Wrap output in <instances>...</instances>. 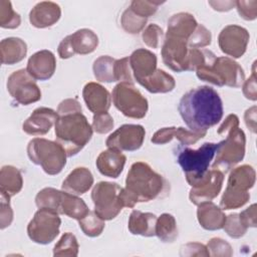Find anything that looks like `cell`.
Returning a JSON list of instances; mask_svg holds the SVG:
<instances>
[{
  "label": "cell",
  "instance_id": "ab89813d",
  "mask_svg": "<svg viewBox=\"0 0 257 257\" xmlns=\"http://www.w3.org/2000/svg\"><path fill=\"white\" fill-rule=\"evenodd\" d=\"M223 229L225 230L227 235H229L231 238H234V239L243 237L248 230V228L240 220L239 214L237 213L226 216Z\"/></svg>",
  "mask_w": 257,
  "mask_h": 257
},
{
  "label": "cell",
  "instance_id": "5bb4252c",
  "mask_svg": "<svg viewBox=\"0 0 257 257\" xmlns=\"http://www.w3.org/2000/svg\"><path fill=\"white\" fill-rule=\"evenodd\" d=\"M223 182V172L216 169L208 171L205 177L192 186L189 194L190 201L195 205L212 201L221 192Z\"/></svg>",
  "mask_w": 257,
  "mask_h": 257
},
{
  "label": "cell",
  "instance_id": "30bf717a",
  "mask_svg": "<svg viewBox=\"0 0 257 257\" xmlns=\"http://www.w3.org/2000/svg\"><path fill=\"white\" fill-rule=\"evenodd\" d=\"M56 212L38 209L27 226L28 237L35 243L46 245L59 234L61 219Z\"/></svg>",
  "mask_w": 257,
  "mask_h": 257
},
{
  "label": "cell",
  "instance_id": "4dcf8cb0",
  "mask_svg": "<svg viewBox=\"0 0 257 257\" xmlns=\"http://www.w3.org/2000/svg\"><path fill=\"white\" fill-rule=\"evenodd\" d=\"M89 209L85 202L78 198L76 195L62 191L61 203H60V214L66 215L69 218L80 220L86 216Z\"/></svg>",
  "mask_w": 257,
  "mask_h": 257
},
{
  "label": "cell",
  "instance_id": "8d00e7d4",
  "mask_svg": "<svg viewBox=\"0 0 257 257\" xmlns=\"http://www.w3.org/2000/svg\"><path fill=\"white\" fill-rule=\"evenodd\" d=\"M250 199V193L236 192L225 189L220 201V208L222 210H232L243 207Z\"/></svg>",
  "mask_w": 257,
  "mask_h": 257
},
{
  "label": "cell",
  "instance_id": "bcb514c9",
  "mask_svg": "<svg viewBox=\"0 0 257 257\" xmlns=\"http://www.w3.org/2000/svg\"><path fill=\"white\" fill-rule=\"evenodd\" d=\"M13 221V210L10 205V196L0 192V228L1 230L11 225Z\"/></svg>",
  "mask_w": 257,
  "mask_h": 257
},
{
  "label": "cell",
  "instance_id": "4fadbf2b",
  "mask_svg": "<svg viewBox=\"0 0 257 257\" xmlns=\"http://www.w3.org/2000/svg\"><path fill=\"white\" fill-rule=\"evenodd\" d=\"M250 35L246 28L239 25H227L219 36L218 44L223 53L232 58H240L244 55L249 43Z\"/></svg>",
  "mask_w": 257,
  "mask_h": 257
},
{
  "label": "cell",
  "instance_id": "1f68e13d",
  "mask_svg": "<svg viewBox=\"0 0 257 257\" xmlns=\"http://www.w3.org/2000/svg\"><path fill=\"white\" fill-rule=\"evenodd\" d=\"M156 236L164 243H172L178 237L176 219L173 215L164 213L156 223Z\"/></svg>",
  "mask_w": 257,
  "mask_h": 257
},
{
  "label": "cell",
  "instance_id": "c3c4849f",
  "mask_svg": "<svg viewBox=\"0 0 257 257\" xmlns=\"http://www.w3.org/2000/svg\"><path fill=\"white\" fill-rule=\"evenodd\" d=\"M91 126L97 134H106L113 128V118L107 111L95 113L92 118Z\"/></svg>",
  "mask_w": 257,
  "mask_h": 257
},
{
  "label": "cell",
  "instance_id": "9f6ffc18",
  "mask_svg": "<svg viewBox=\"0 0 257 257\" xmlns=\"http://www.w3.org/2000/svg\"><path fill=\"white\" fill-rule=\"evenodd\" d=\"M57 52L60 58L62 59H67L70 58L72 56H74L73 52H72V48H71V44H70V40H69V36L67 35L66 37H64L61 42L58 45L57 48Z\"/></svg>",
  "mask_w": 257,
  "mask_h": 257
},
{
  "label": "cell",
  "instance_id": "60d3db41",
  "mask_svg": "<svg viewBox=\"0 0 257 257\" xmlns=\"http://www.w3.org/2000/svg\"><path fill=\"white\" fill-rule=\"evenodd\" d=\"M212 35L210 30H208L204 25L198 24L196 30L188 40V47L200 49L210 45Z\"/></svg>",
  "mask_w": 257,
  "mask_h": 257
},
{
  "label": "cell",
  "instance_id": "e575fe53",
  "mask_svg": "<svg viewBox=\"0 0 257 257\" xmlns=\"http://www.w3.org/2000/svg\"><path fill=\"white\" fill-rule=\"evenodd\" d=\"M79 245L76 237L69 232L64 233L53 249V256L75 257L78 254Z\"/></svg>",
  "mask_w": 257,
  "mask_h": 257
},
{
  "label": "cell",
  "instance_id": "681fc988",
  "mask_svg": "<svg viewBox=\"0 0 257 257\" xmlns=\"http://www.w3.org/2000/svg\"><path fill=\"white\" fill-rule=\"evenodd\" d=\"M236 9L243 19L247 21L255 20L257 17V1H236Z\"/></svg>",
  "mask_w": 257,
  "mask_h": 257
},
{
  "label": "cell",
  "instance_id": "484cf974",
  "mask_svg": "<svg viewBox=\"0 0 257 257\" xmlns=\"http://www.w3.org/2000/svg\"><path fill=\"white\" fill-rule=\"evenodd\" d=\"M27 53V45L19 37L4 38L0 42V54L2 64L13 65L24 59Z\"/></svg>",
  "mask_w": 257,
  "mask_h": 257
},
{
  "label": "cell",
  "instance_id": "ffe728a7",
  "mask_svg": "<svg viewBox=\"0 0 257 257\" xmlns=\"http://www.w3.org/2000/svg\"><path fill=\"white\" fill-rule=\"evenodd\" d=\"M61 16L58 4L51 1L37 3L29 13V21L36 28H47L54 25Z\"/></svg>",
  "mask_w": 257,
  "mask_h": 257
},
{
  "label": "cell",
  "instance_id": "7bdbcfd3",
  "mask_svg": "<svg viewBox=\"0 0 257 257\" xmlns=\"http://www.w3.org/2000/svg\"><path fill=\"white\" fill-rule=\"evenodd\" d=\"M209 256L213 257H230L233 255L231 245L221 238H212L207 244Z\"/></svg>",
  "mask_w": 257,
  "mask_h": 257
},
{
  "label": "cell",
  "instance_id": "52a82bcc",
  "mask_svg": "<svg viewBox=\"0 0 257 257\" xmlns=\"http://www.w3.org/2000/svg\"><path fill=\"white\" fill-rule=\"evenodd\" d=\"M246 136L245 133L235 127L231 130L225 140L218 143L216 159L213 163V169L221 172H228L232 167L240 163L245 156Z\"/></svg>",
  "mask_w": 257,
  "mask_h": 257
},
{
  "label": "cell",
  "instance_id": "ac0fdd59",
  "mask_svg": "<svg viewBox=\"0 0 257 257\" xmlns=\"http://www.w3.org/2000/svg\"><path fill=\"white\" fill-rule=\"evenodd\" d=\"M82 96L86 107L94 114L105 112L110 107L111 96L108 90L99 83H86L82 90Z\"/></svg>",
  "mask_w": 257,
  "mask_h": 257
},
{
  "label": "cell",
  "instance_id": "6da1fadb",
  "mask_svg": "<svg viewBox=\"0 0 257 257\" xmlns=\"http://www.w3.org/2000/svg\"><path fill=\"white\" fill-rule=\"evenodd\" d=\"M178 110L189 127L197 133H207L223 116V102L219 93L204 85L192 88L180 99Z\"/></svg>",
  "mask_w": 257,
  "mask_h": 257
},
{
  "label": "cell",
  "instance_id": "7dc6e473",
  "mask_svg": "<svg viewBox=\"0 0 257 257\" xmlns=\"http://www.w3.org/2000/svg\"><path fill=\"white\" fill-rule=\"evenodd\" d=\"M114 77H115V81L133 83L134 77H133V71L130 66L128 57H123L115 60Z\"/></svg>",
  "mask_w": 257,
  "mask_h": 257
},
{
  "label": "cell",
  "instance_id": "cb8c5ba5",
  "mask_svg": "<svg viewBox=\"0 0 257 257\" xmlns=\"http://www.w3.org/2000/svg\"><path fill=\"white\" fill-rule=\"evenodd\" d=\"M92 185L93 176L91 172L84 167H78L69 173L62 182L61 188L67 193L78 196L86 193Z\"/></svg>",
  "mask_w": 257,
  "mask_h": 257
},
{
  "label": "cell",
  "instance_id": "83f0119b",
  "mask_svg": "<svg viewBox=\"0 0 257 257\" xmlns=\"http://www.w3.org/2000/svg\"><path fill=\"white\" fill-rule=\"evenodd\" d=\"M73 54L85 55L93 52L98 45L97 35L90 29L82 28L68 35Z\"/></svg>",
  "mask_w": 257,
  "mask_h": 257
},
{
  "label": "cell",
  "instance_id": "f546056e",
  "mask_svg": "<svg viewBox=\"0 0 257 257\" xmlns=\"http://www.w3.org/2000/svg\"><path fill=\"white\" fill-rule=\"evenodd\" d=\"M23 187L20 171L13 166H4L0 171V192L12 197L18 194Z\"/></svg>",
  "mask_w": 257,
  "mask_h": 257
},
{
  "label": "cell",
  "instance_id": "b9f144b4",
  "mask_svg": "<svg viewBox=\"0 0 257 257\" xmlns=\"http://www.w3.org/2000/svg\"><path fill=\"white\" fill-rule=\"evenodd\" d=\"M142 38L147 46L157 49V48H159V46L164 38L163 29L155 23L150 24L143 31Z\"/></svg>",
  "mask_w": 257,
  "mask_h": 257
},
{
  "label": "cell",
  "instance_id": "44dd1931",
  "mask_svg": "<svg viewBox=\"0 0 257 257\" xmlns=\"http://www.w3.org/2000/svg\"><path fill=\"white\" fill-rule=\"evenodd\" d=\"M126 158L118 150L107 149L101 152L95 162L98 172L108 178H117L123 171Z\"/></svg>",
  "mask_w": 257,
  "mask_h": 257
},
{
  "label": "cell",
  "instance_id": "3957f363",
  "mask_svg": "<svg viewBox=\"0 0 257 257\" xmlns=\"http://www.w3.org/2000/svg\"><path fill=\"white\" fill-rule=\"evenodd\" d=\"M165 183V179L147 163L137 162L131 166L124 189L137 203L149 202L161 195Z\"/></svg>",
  "mask_w": 257,
  "mask_h": 257
},
{
  "label": "cell",
  "instance_id": "ba28073f",
  "mask_svg": "<svg viewBox=\"0 0 257 257\" xmlns=\"http://www.w3.org/2000/svg\"><path fill=\"white\" fill-rule=\"evenodd\" d=\"M114 106L125 116L140 119L146 116L149 103L147 98L131 82H119L111 94Z\"/></svg>",
  "mask_w": 257,
  "mask_h": 257
},
{
  "label": "cell",
  "instance_id": "9a60e30c",
  "mask_svg": "<svg viewBox=\"0 0 257 257\" xmlns=\"http://www.w3.org/2000/svg\"><path fill=\"white\" fill-rule=\"evenodd\" d=\"M189 50L186 40L166 35L162 47L163 61L173 71H187Z\"/></svg>",
  "mask_w": 257,
  "mask_h": 257
},
{
  "label": "cell",
  "instance_id": "d4e9b609",
  "mask_svg": "<svg viewBox=\"0 0 257 257\" xmlns=\"http://www.w3.org/2000/svg\"><path fill=\"white\" fill-rule=\"evenodd\" d=\"M157 219V216L153 213H144L139 210H134L128 218V231L133 235L153 237L156 235Z\"/></svg>",
  "mask_w": 257,
  "mask_h": 257
},
{
  "label": "cell",
  "instance_id": "d590c367",
  "mask_svg": "<svg viewBox=\"0 0 257 257\" xmlns=\"http://www.w3.org/2000/svg\"><path fill=\"white\" fill-rule=\"evenodd\" d=\"M79 228L82 230L84 235L88 237L99 236L104 229V220L96 215L94 211H89L86 216L78 220Z\"/></svg>",
  "mask_w": 257,
  "mask_h": 257
},
{
  "label": "cell",
  "instance_id": "6f0895ef",
  "mask_svg": "<svg viewBox=\"0 0 257 257\" xmlns=\"http://www.w3.org/2000/svg\"><path fill=\"white\" fill-rule=\"evenodd\" d=\"M256 106L253 105L248 108L244 113V120L247 127L253 133H256Z\"/></svg>",
  "mask_w": 257,
  "mask_h": 257
},
{
  "label": "cell",
  "instance_id": "f35d334b",
  "mask_svg": "<svg viewBox=\"0 0 257 257\" xmlns=\"http://www.w3.org/2000/svg\"><path fill=\"white\" fill-rule=\"evenodd\" d=\"M120 23L123 30L130 34L141 32L147 24V18L137 15L130 7L125 9L121 15Z\"/></svg>",
  "mask_w": 257,
  "mask_h": 257
},
{
  "label": "cell",
  "instance_id": "7c38bea8",
  "mask_svg": "<svg viewBox=\"0 0 257 257\" xmlns=\"http://www.w3.org/2000/svg\"><path fill=\"white\" fill-rule=\"evenodd\" d=\"M146 131L141 124H122L108 136L105 145L109 149L120 152H134L139 150L145 140Z\"/></svg>",
  "mask_w": 257,
  "mask_h": 257
},
{
  "label": "cell",
  "instance_id": "277c9868",
  "mask_svg": "<svg viewBox=\"0 0 257 257\" xmlns=\"http://www.w3.org/2000/svg\"><path fill=\"white\" fill-rule=\"evenodd\" d=\"M199 79L217 86L240 87L245 80V73L238 62L227 56L215 57L196 69Z\"/></svg>",
  "mask_w": 257,
  "mask_h": 257
},
{
  "label": "cell",
  "instance_id": "4316f807",
  "mask_svg": "<svg viewBox=\"0 0 257 257\" xmlns=\"http://www.w3.org/2000/svg\"><path fill=\"white\" fill-rule=\"evenodd\" d=\"M256 180L255 170L249 165H242L230 173L226 189L236 192H249Z\"/></svg>",
  "mask_w": 257,
  "mask_h": 257
},
{
  "label": "cell",
  "instance_id": "74e56055",
  "mask_svg": "<svg viewBox=\"0 0 257 257\" xmlns=\"http://www.w3.org/2000/svg\"><path fill=\"white\" fill-rule=\"evenodd\" d=\"M21 23V18L12 7L10 1H0V26L6 29H15Z\"/></svg>",
  "mask_w": 257,
  "mask_h": 257
},
{
  "label": "cell",
  "instance_id": "f6af8a7d",
  "mask_svg": "<svg viewBox=\"0 0 257 257\" xmlns=\"http://www.w3.org/2000/svg\"><path fill=\"white\" fill-rule=\"evenodd\" d=\"M207 133H197L185 127L173 126V139H177L182 145L190 146L196 144L199 140L203 139Z\"/></svg>",
  "mask_w": 257,
  "mask_h": 257
},
{
  "label": "cell",
  "instance_id": "11a10c76",
  "mask_svg": "<svg viewBox=\"0 0 257 257\" xmlns=\"http://www.w3.org/2000/svg\"><path fill=\"white\" fill-rule=\"evenodd\" d=\"M239 125V118L236 114H229L227 115V117L225 118V120L222 122V124L219 126L217 133L218 135L222 136V135H227L231 130L235 128V127H238Z\"/></svg>",
  "mask_w": 257,
  "mask_h": 257
},
{
  "label": "cell",
  "instance_id": "816d5d0a",
  "mask_svg": "<svg viewBox=\"0 0 257 257\" xmlns=\"http://www.w3.org/2000/svg\"><path fill=\"white\" fill-rule=\"evenodd\" d=\"M181 256H209L207 247L201 243H188L181 248Z\"/></svg>",
  "mask_w": 257,
  "mask_h": 257
},
{
  "label": "cell",
  "instance_id": "db71d44e",
  "mask_svg": "<svg viewBox=\"0 0 257 257\" xmlns=\"http://www.w3.org/2000/svg\"><path fill=\"white\" fill-rule=\"evenodd\" d=\"M257 213H256V204H252L249 206L247 209L242 211L239 214L240 220L242 223L247 227H252L255 228L257 226Z\"/></svg>",
  "mask_w": 257,
  "mask_h": 257
},
{
  "label": "cell",
  "instance_id": "e0dca14e",
  "mask_svg": "<svg viewBox=\"0 0 257 257\" xmlns=\"http://www.w3.org/2000/svg\"><path fill=\"white\" fill-rule=\"evenodd\" d=\"M56 59L54 54L43 49L32 54L27 62L26 70L35 80H47L55 72Z\"/></svg>",
  "mask_w": 257,
  "mask_h": 257
},
{
  "label": "cell",
  "instance_id": "7a4b0ae2",
  "mask_svg": "<svg viewBox=\"0 0 257 257\" xmlns=\"http://www.w3.org/2000/svg\"><path fill=\"white\" fill-rule=\"evenodd\" d=\"M56 142L65 150L67 157L77 155L92 137V126L82 112L59 115L54 124Z\"/></svg>",
  "mask_w": 257,
  "mask_h": 257
},
{
  "label": "cell",
  "instance_id": "9c48e42d",
  "mask_svg": "<svg viewBox=\"0 0 257 257\" xmlns=\"http://www.w3.org/2000/svg\"><path fill=\"white\" fill-rule=\"evenodd\" d=\"M121 187L116 183L99 182L94 185L91 191V200L94 205V212L104 221L114 219L123 208L118 195Z\"/></svg>",
  "mask_w": 257,
  "mask_h": 257
},
{
  "label": "cell",
  "instance_id": "d6a6232c",
  "mask_svg": "<svg viewBox=\"0 0 257 257\" xmlns=\"http://www.w3.org/2000/svg\"><path fill=\"white\" fill-rule=\"evenodd\" d=\"M62 191L54 188H44L39 191L35 197V204L38 209H47L60 214Z\"/></svg>",
  "mask_w": 257,
  "mask_h": 257
},
{
  "label": "cell",
  "instance_id": "5b68a950",
  "mask_svg": "<svg viewBox=\"0 0 257 257\" xmlns=\"http://www.w3.org/2000/svg\"><path fill=\"white\" fill-rule=\"evenodd\" d=\"M27 155L33 164L40 166L50 176L59 174L66 165L67 154L63 147L46 139H32L27 146Z\"/></svg>",
  "mask_w": 257,
  "mask_h": 257
},
{
  "label": "cell",
  "instance_id": "7402d4cb",
  "mask_svg": "<svg viewBox=\"0 0 257 257\" xmlns=\"http://www.w3.org/2000/svg\"><path fill=\"white\" fill-rule=\"evenodd\" d=\"M197 206V219L202 228L209 231H216L223 228L226 216L220 207L212 201L203 202Z\"/></svg>",
  "mask_w": 257,
  "mask_h": 257
},
{
  "label": "cell",
  "instance_id": "8fae6325",
  "mask_svg": "<svg viewBox=\"0 0 257 257\" xmlns=\"http://www.w3.org/2000/svg\"><path fill=\"white\" fill-rule=\"evenodd\" d=\"M7 90L12 98L22 105H28L41 98L40 88L26 69L16 70L9 75Z\"/></svg>",
  "mask_w": 257,
  "mask_h": 257
},
{
  "label": "cell",
  "instance_id": "836d02e7",
  "mask_svg": "<svg viewBox=\"0 0 257 257\" xmlns=\"http://www.w3.org/2000/svg\"><path fill=\"white\" fill-rule=\"evenodd\" d=\"M114 58L108 55H102L96 58L92 65V70L96 80L100 82H113L115 81L114 77Z\"/></svg>",
  "mask_w": 257,
  "mask_h": 257
},
{
  "label": "cell",
  "instance_id": "ee69618b",
  "mask_svg": "<svg viewBox=\"0 0 257 257\" xmlns=\"http://www.w3.org/2000/svg\"><path fill=\"white\" fill-rule=\"evenodd\" d=\"M164 2H160V1H147V0H134L132 1L130 8L139 16L144 17V18H148L152 15H154L157 10L158 7L163 4Z\"/></svg>",
  "mask_w": 257,
  "mask_h": 257
},
{
  "label": "cell",
  "instance_id": "603a6c76",
  "mask_svg": "<svg viewBox=\"0 0 257 257\" xmlns=\"http://www.w3.org/2000/svg\"><path fill=\"white\" fill-rule=\"evenodd\" d=\"M197 26L198 22L192 14L187 12H180L174 14L169 19L166 35L181 38L188 42Z\"/></svg>",
  "mask_w": 257,
  "mask_h": 257
},
{
  "label": "cell",
  "instance_id": "f5cc1de1",
  "mask_svg": "<svg viewBox=\"0 0 257 257\" xmlns=\"http://www.w3.org/2000/svg\"><path fill=\"white\" fill-rule=\"evenodd\" d=\"M81 105L75 98H66L62 100L57 107L58 115L70 114L74 112H81Z\"/></svg>",
  "mask_w": 257,
  "mask_h": 257
},
{
  "label": "cell",
  "instance_id": "2e32d148",
  "mask_svg": "<svg viewBox=\"0 0 257 257\" xmlns=\"http://www.w3.org/2000/svg\"><path fill=\"white\" fill-rule=\"evenodd\" d=\"M59 115L57 111L48 107H38L23 122L22 130L30 136H43L55 124Z\"/></svg>",
  "mask_w": 257,
  "mask_h": 257
},
{
  "label": "cell",
  "instance_id": "f907efd6",
  "mask_svg": "<svg viewBox=\"0 0 257 257\" xmlns=\"http://www.w3.org/2000/svg\"><path fill=\"white\" fill-rule=\"evenodd\" d=\"M255 64L256 62L253 63V68H252V74L251 76L247 79L244 80L243 82V94L244 96L249 99L255 101L257 99V86H256V71H255Z\"/></svg>",
  "mask_w": 257,
  "mask_h": 257
},
{
  "label": "cell",
  "instance_id": "8992f818",
  "mask_svg": "<svg viewBox=\"0 0 257 257\" xmlns=\"http://www.w3.org/2000/svg\"><path fill=\"white\" fill-rule=\"evenodd\" d=\"M217 149L218 144L214 143H205L197 150L187 147L178 149L177 162L185 172L186 180L191 187L206 176Z\"/></svg>",
  "mask_w": 257,
  "mask_h": 257
},
{
  "label": "cell",
  "instance_id": "d6986e66",
  "mask_svg": "<svg viewBox=\"0 0 257 257\" xmlns=\"http://www.w3.org/2000/svg\"><path fill=\"white\" fill-rule=\"evenodd\" d=\"M133 75L137 81L151 76L157 70V56L152 51L139 48L128 57Z\"/></svg>",
  "mask_w": 257,
  "mask_h": 257
},
{
  "label": "cell",
  "instance_id": "f1b7e54d",
  "mask_svg": "<svg viewBox=\"0 0 257 257\" xmlns=\"http://www.w3.org/2000/svg\"><path fill=\"white\" fill-rule=\"evenodd\" d=\"M138 82L151 93H167L176 86L174 77L162 69H157L151 76Z\"/></svg>",
  "mask_w": 257,
  "mask_h": 257
},
{
  "label": "cell",
  "instance_id": "680465c9",
  "mask_svg": "<svg viewBox=\"0 0 257 257\" xmlns=\"http://www.w3.org/2000/svg\"><path fill=\"white\" fill-rule=\"evenodd\" d=\"M208 3L213 7L214 10L224 12L231 10L235 6L236 1H209Z\"/></svg>",
  "mask_w": 257,
  "mask_h": 257
}]
</instances>
